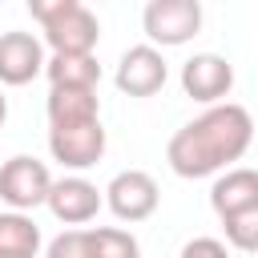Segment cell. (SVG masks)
I'll return each mask as SVG.
<instances>
[{"label": "cell", "instance_id": "cell-6", "mask_svg": "<svg viewBox=\"0 0 258 258\" xmlns=\"http://www.w3.org/2000/svg\"><path fill=\"white\" fill-rule=\"evenodd\" d=\"M48 153L64 169H89L105 157V125L97 121H73V125H48Z\"/></svg>", "mask_w": 258, "mask_h": 258}, {"label": "cell", "instance_id": "cell-5", "mask_svg": "<svg viewBox=\"0 0 258 258\" xmlns=\"http://www.w3.org/2000/svg\"><path fill=\"white\" fill-rule=\"evenodd\" d=\"M101 194H105V206L113 210V218L129 222V226L153 218L161 206V189H157L153 173H145V169H121Z\"/></svg>", "mask_w": 258, "mask_h": 258}, {"label": "cell", "instance_id": "cell-3", "mask_svg": "<svg viewBox=\"0 0 258 258\" xmlns=\"http://www.w3.org/2000/svg\"><path fill=\"white\" fill-rule=\"evenodd\" d=\"M141 28L153 48L189 44L202 32V4L198 0H149L141 12Z\"/></svg>", "mask_w": 258, "mask_h": 258}, {"label": "cell", "instance_id": "cell-18", "mask_svg": "<svg viewBox=\"0 0 258 258\" xmlns=\"http://www.w3.org/2000/svg\"><path fill=\"white\" fill-rule=\"evenodd\" d=\"M177 258H230V250H226L222 238H194V242L181 246Z\"/></svg>", "mask_w": 258, "mask_h": 258}, {"label": "cell", "instance_id": "cell-16", "mask_svg": "<svg viewBox=\"0 0 258 258\" xmlns=\"http://www.w3.org/2000/svg\"><path fill=\"white\" fill-rule=\"evenodd\" d=\"M222 230H226V242L242 254H258V206L254 210H242L234 218H222Z\"/></svg>", "mask_w": 258, "mask_h": 258}, {"label": "cell", "instance_id": "cell-12", "mask_svg": "<svg viewBox=\"0 0 258 258\" xmlns=\"http://www.w3.org/2000/svg\"><path fill=\"white\" fill-rule=\"evenodd\" d=\"M48 125H73V121H97L101 101L97 89H48Z\"/></svg>", "mask_w": 258, "mask_h": 258}, {"label": "cell", "instance_id": "cell-10", "mask_svg": "<svg viewBox=\"0 0 258 258\" xmlns=\"http://www.w3.org/2000/svg\"><path fill=\"white\" fill-rule=\"evenodd\" d=\"M48 214L56 218V222H64V226H85V222H93L97 218V210L105 206V194L89 181V177H81V173H73V177H60V181H52V189H48Z\"/></svg>", "mask_w": 258, "mask_h": 258}, {"label": "cell", "instance_id": "cell-9", "mask_svg": "<svg viewBox=\"0 0 258 258\" xmlns=\"http://www.w3.org/2000/svg\"><path fill=\"white\" fill-rule=\"evenodd\" d=\"M48 56H44V44L32 36V32H0V85L8 89H20L28 81H36L44 73Z\"/></svg>", "mask_w": 258, "mask_h": 258}, {"label": "cell", "instance_id": "cell-7", "mask_svg": "<svg viewBox=\"0 0 258 258\" xmlns=\"http://www.w3.org/2000/svg\"><path fill=\"white\" fill-rule=\"evenodd\" d=\"M113 81H117V89H121L125 97H153V93L165 89L169 64H165L161 48H153V44H133V48L121 52Z\"/></svg>", "mask_w": 258, "mask_h": 258}, {"label": "cell", "instance_id": "cell-14", "mask_svg": "<svg viewBox=\"0 0 258 258\" xmlns=\"http://www.w3.org/2000/svg\"><path fill=\"white\" fill-rule=\"evenodd\" d=\"M40 250V226L28 214H0V258H36Z\"/></svg>", "mask_w": 258, "mask_h": 258}, {"label": "cell", "instance_id": "cell-2", "mask_svg": "<svg viewBox=\"0 0 258 258\" xmlns=\"http://www.w3.org/2000/svg\"><path fill=\"white\" fill-rule=\"evenodd\" d=\"M28 12L56 56H93L101 40V20L93 8L81 0H28Z\"/></svg>", "mask_w": 258, "mask_h": 258}, {"label": "cell", "instance_id": "cell-15", "mask_svg": "<svg viewBox=\"0 0 258 258\" xmlns=\"http://www.w3.org/2000/svg\"><path fill=\"white\" fill-rule=\"evenodd\" d=\"M89 250H93V258H141L137 238L121 226H93L89 230Z\"/></svg>", "mask_w": 258, "mask_h": 258}, {"label": "cell", "instance_id": "cell-4", "mask_svg": "<svg viewBox=\"0 0 258 258\" xmlns=\"http://www.w3.org/2000/svg\"><path fill=\"white\" fill-rule=\"evenodd\" d=\"M48 189H52V173L44 161L28 157V153H16L0 165V202L16 214H28L36 206L48 202Z\"/></svg>", "mask_w": 258, "mask_h": 258}, {"label": "cell", "instance_id": "cell-19", "mask_svg": "<svg viewBox=\"0 0 258 258\" xmlns=\"http://www.w3.org/2000/svg\"><path fill=\"white\" fill-rule=\"evenodd\" d=\"M4 121H8V97H4V89H0V129H4Z\"/></svg>", "mask_w": 258, "mask_h": 258}, {"label": "cell", "instance_id": "cell-13", "mask_svg": "<svg viewBox=\"0 0 258 258\" xmlns=\"http://www.w3.org/2000/svg\"><path fill=\"white\" fill-rule=\"evenodd\" d=\"M48 89H97L101 85V64L97 56H48L44 64Z\"/></svg>", "mask_w": 258, "mask_h": 258}, {"label": "cell", "instance_id": "cell-8", "mask_svg": "<svg viewBox=\"0 0 258 258\" xmlns=\"http://www.w3.org/2000/svg\"><path fill=\"white\" fill-rule=\"evenodd\" d=\"M181 89L185 97H194L198 105H222L234 89V64L218 52H194L181 64Z\"/></svg>", "mask_w": 258, "mask_h": 258}, {"label": "cell", "instance_id": "cell-11", "mask_svg": "<svg viewBox=\"0 0 258 258\" xmlns=\"http://www.w3.org/2000/svg\"><path fill=\"white\" fill-rule=\"evenodd\" d=\"M210 206L218 218H234L242 210H254L258 206V169L234 165V169L218 173V181L210 185Z\"/></svg>", "mask_w": 258, "mask_h": 258}, {"label": "cell", "instance_id": "cell-1", "mask_svg": "<svg viewBox=\"0 0 258 258\" xmlns=\"http://www.w3.org/2000/svg\"><path fill=\"white\" fill-rule=\"evenodd\" d=\"M250 141H254V117L242 105L222 101V105H210L202 117L185 121L169 137L165 161H169V169L177 177L198 181V177L234 169V161L246 157Z\"/></svg>", "mask_w": 258, "mask_h": 258}, {"label": "cell", "instance_id": "cell-17", "mask_svg": "<svg viewBox=\"0 0 258 258\" xmlns=\"http://www.w3.org/2000/svg\"><path fill=\"white\" fill-rule=\"evenodd\" d=\"M44 258H93V250H89V230H64V234H56V238L48 242Z\"/></svg>", "mask_w": 258, "mask_h": 258}]
</instances>
